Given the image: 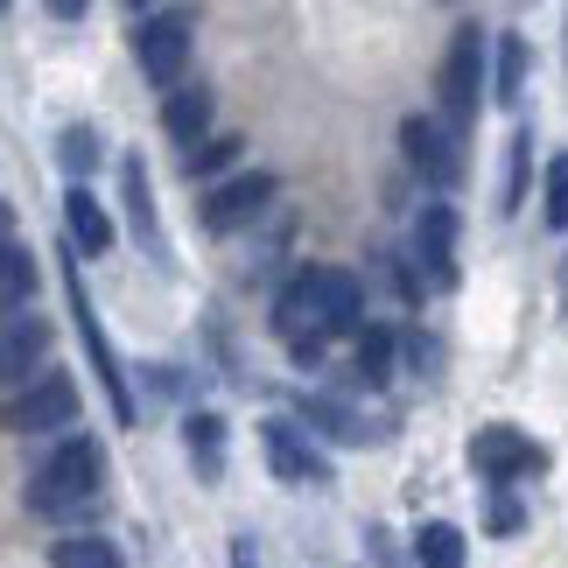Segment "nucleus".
<instances>
[{
    "label": "nucleus",
    "mask_w": 568,
    "mask_h": 568,
    "mask_svg": "<svg viewBox=\"0 0 568 568\" xmlns=\"http://www.w3.org/2000/svg\"><path fill=\"white\" fill-rule=\"evenodd\" d=\"M561 316H568V260H561Z\"/></svg>",
    "instance_id": "30"
},
{
    "label": "nucleus",
    "mask_w": 568,
    "mask_h": 568,
    "mask_svg": "<svg viewBox=\"0 0 568 568\" xmlns=\"http://www.w3.org/2000/svg\"><path fill=\"white\" fill-rule=\"evenodd\" d=\"M414 274L428 288H456V211L449 204H422V217H414Z\"/></svg>",
    "instance_id": "11"
},
{
    "label": "nucleus",
    "mask_w": 568,
    "mask_h": 568,
    "mask_svg": "<svg viewBox=\"0 0 568 568\" xmlns=\"http://www.w3.org/2000/svg\"><path fill=\"white\" fill-rule=\"evenodd\" d=\"M71 422H78L71 373H36V379H21V393L0 400V428L8 435H50V428H71Z\"/></svg>",
    "instance_id": "4"
},
{
    "label": "nucleus",
    "mask_w": 568,
    "mask_h": 568,
    "mask_svg": "<svg viewBox=\"0 0 568 568\" xmlns=\"http://www.w3.org/2000/svg\"><path fill=\"white\" fill-rule=\"evenodd\" d=\"M162 126H169V141L196 148V141L211 134V92H204V84H169V99H162Z\"/></svg>",
    "instance_id": "13"
},
{
    "label": "nucleus",
    "mask_w": 568,
    "mask_h": 568,
    "mask_svg": "<svg viewBox=\"0 0 568 568\" xmlns=\"http://www.w3.org/2000/svg\"><path fill=\"white\" fill-rule=\"evenodd\" d=\"M485 99V29H456L449 57H443V120L464 134Z\"/></svg>",
    "instance_id": "5"
},
{
    "label": "nucleus",
    "mask_w": 568,
    "mask_h": 568,
    "mask_svg": "<svg viewBox=\"0 0 568 568\" xmlns=\"http://www.w3.org/2000/svg\"><path fill=\"white\" fill-rule=\"evenodd\" d=\"M50 358V323L36 310L29 316H0V386L36 379V365Z\"/></svg>",
    "instance_id": "12"
},
{
    "label": "nucleus",
    "mask_w": 568,
    "mask_h": 568,
    "mask_svg": "<svg viewBox=\"0 0 568 568\" xmlns=\"http://www.w3.org/2000/svg\"><path fill=\"white\" fill-rule=\"evenodd\" d=\"M400 148H407V162L422 169V183H435V190L464 183V134H456L449 120H428V113L400 120Z\"/></svg>",
    "instance_id": "6"
},
{
    "label": "nucleus",
    "mask_w": 568,
    "mask_h": 568,
    "mask_svg": "<svg viewBox=\"0 0 568 568\" xmlns=\"http://www.w3.org/2000/svg\"><path fill=\"white\" fill-rule=\"evenodd\" d=\"M548 225L568 232V155L548 162Z\"/></svg>",
    "instance_id": "24"
},
{
    "label": "nucleus",
    "mask_w": 568,
    "mask_h": 568,
    "mask_svg": "<svg viewBox=\"0 0 568 568\" xmlns=\"http://www.w3.org/2000/svg\"><path fill=\"white\" fill-rule=\"evenodd\" d=\"M470 464L491 477V485H519V477H540L548 470V449L534 443V435H519L513 422H491L470 435Z\"/></svg>",
    "instance_id": "7"
},
{
    "label": "nucleus",
    "mask_w": 568,
    "mask_h": 568,
    "mask_svg": "<svg viewBox=\"0 0 568 568\" xmlns=\"http://www.w3.org/2000/svg\"><path fill=\"white\" fill-rule=\"evenodd\" d=\"M0 14H8V0H0Z\"/></svg>",
    "instance_id": "31"
},
{
    "label": "nucleus",
    "mask_w": 568,
    "mask_h": 568,
    "mask_svg": "<svg viewBox=\"0 0 568 568\" xmlns=\"http://www.w3.org/2000/svg\"><path fill=\"white\" fill-rule=\"evenodd\" d=\"M57 162H63V176H71V183H84L99 169V134H92V126H63Z\"/></svg>",
    "instance_id": "22"
},
{
    "label": "nucleus",
    "mask_w": 568,
    "mask_h": 568,
    "mask_svg": "<svg viewBox=\"0 0 568 568\" xmlns=\"http://www.w3.org/2000/svg\"><path fill=\"white\" fill-rule=\"evenodd\" d=\"M232 568H260L253 561V540H232Z\"/></svg>",
    "instance_id": "29"
},
{
    "label": "nucleus",
    "mask_w": 568,
    "mask_h": 568,
    "mask_svg": "<svg viewBox=\"0 0 568 568\" xmlns=\"http://www.w3.org/2000/svg\"><path fill=\"white\" fill-rule=\"evenodd\" d=\"M414 561L422 568H464V534H456L449 519H428V527L414 534Z\"/></svg>",
    "instance_id": "19"
},
{
    "label": "nucleus",
    "mask_w": 568,
    "mask_h": 568,
    "mask_svg": "<svg viewBox=\"0 0 568 568\" xmlns=\"http://www.w3.org/2000/svg\"><path fill=\"white\" fill-rule=\"evenodd\" d=\"M519 92H527V42H519V36H498L491 99H498V105H519Z\"/></svg>",
    "instance_id": "20"
},
{
    "label": "nucleus",
    "mask_w": 568,
    "mask_h": 568,
    "mask_svg": "<svg viewBox=\"0 0 568 568\" xmlns=\"http://www.w3.org/2000/svg\"><path fill=\"white\" fill-rule=\"evenodd\" d=\"M42 8H50L57 21H84V8H92V0H42Z\"/></svg>",
    "instance_id": "28"
},
{
    "label": "nucleus",
    "mask_w": 568,
    "mask_h": 568,
    "mask_svg": "<svg viewBox=\"0 0 568 568\" xmlns=\"http://www.w3.org/2000/svg\"><path fill=\"white\" fill-rule=\"evenodd\" d=\"M99 485H105V449L92 435H63L50 449V464H36V477H29V513L71 519L99 498Z\"/></svg>",
    "instance_id": "2"
},
{
    "label": "nucleus",
    "mask_w": 568,
    "mask_h": 568,
    "mask_svg": "<svg viewBox=\"0 0 568 568\" xmlns=\"http://www.w3.org/2000/svg\"><path fill=\"white\" fill-rule=\"evenodd\" d=\"M274 331H281V344L365 331V288H358V274H344V267H302L288 288H281V302H274Z\"/></svg>",
    "instance_id": "1"
},
{
    "label": "nucleus",
    "mask_w": 568,
    "mask_h": 568,
    "mask_svg": "<svg viewBox=\"0 0 568 568\" xmlns=\"http://www.w3.org/2000/svg\"><path fill=\"white\" fill-rule=\"evenodd\" d=\"M134 63H141V78L148 84H183V71H190V14H148L141 21V36H134Z\"/></svg>",
    "instance_id": "8"
},
{
    "label": "nucleus",
    "mask_w": 568,
    "mask_h": 568,
    "mask_svg": "<svg viewBox=\"0 0 568 568\" xmlns=\"http://www.w3.org/2000/svg\"><path fill=\"white\" fill-rule=\"evenodd\" d=\"M302 414H310V428H316V435H331V443H365V435H373V428H365V414H358V407H344V400H331V393H316V400L302 407Z\"/></svg>",
    "instance_id": "17"
},
{
    "label": "nucleus",
    "mask_w": 568,
    "mask_h": 568,
    "mask_svg": "<svg viewBox=\"0 0 568 568\" xmlns=\"http://www.w3.org/2000/svg\"><path fill=\"white\" fill-rule=\"evenodd\" d=\"M393 352H400V344H393V331H386V323H365V331H358V386H386L393 379Z\"/></svg>",
    "instance_id": "18"
},
{
    "label": "nucleus",
    "mask_w": 568,
    "mask_h": 568,
    "mask_svg": "<svg viewBox=\"0 0 568 568\" xmlns=\"http://www.w3.org/2000/svg\"><path fill=\"white\" fill-rule=\"evenodd\" d=\"M134 8H141V0H134Z\"/></svg>",
    "instance_id": "32"
},
{
    "label": "nucleus",
    "mask_w": 568,
    "mask_h": 568,
    "mask_svg": "<svg viewBox=\"0 0 568 568\" xmlns=\"http://www.w3.org/2000/svg\"><path fill=\"white\" fill-rule=\"evenodd\" d=\"M281 196V176H267V169H239L232 183H217L204 196V232H239L253 225V217H267V204Z\"/></svg>",
    "instance_id": "10"
},
{
    "label": "nucleus",
    "mask_w": 568,
    "mask_h": 568,
    "mask_svg": "<svg viewBox=\"0 0 568 568\" xmlns=\"http://www.w3.org/2000/svg\"><path fill=\"white\" fill-rule=\"evenodd\" d=\"M239 162V141L232 134H204L196 148H183V169L190 176H217V169H232Z\"/></svg>",
    "instance_id": "23"
},
{
    "label": "nucleus",
    "mask_w": 568,
    "mask_h": 568,
    "mask_svg": "<svg viewBox=\"0 0 568 568\" xmlns=\"http://www.w3.org/2000/svg\"><path fill=\"white\" fill-rule=\"evenodd\" d=\"M63 295H71L78 337H84V352H92V373H99V386H105V407H113V422H134V393H126V373H120L113 344H105V323H99V310H92V295H84V274H78V246L63 253Z\"/></svg>",
    "instance_id": "3"
},
{
    "label": "nucleus",
    "mask_w": 568,
    "mask_h": 568,
    "mask_svg": "<svg viewBox=\"0 0 568 568\" xmlns=\"http://www.w3.org/2000/svg\"><path fill=\"white\" fill-rule=\"evenodd\" d=\"M63 232H71V246H84V253H105V246H113V217L99 211V196L84 190V183L63 190Z\"/></svg>",
    "instance_id": "14"
},
{
    "label": "nucleus",
    "mask_w": 568,
    "mask_h": 568,
    "mask_svg": "<svg viewBox=\"0 0 568 568\" xmlns=\"http://www.w3.org/2000/svg\"><path fill=\"white\" fill-rule=\"evenodd\" d=\"M260 449H267V470L281 485H331V456L310 443V428H295L288 414L260 422Z\"/></svg>",
    "instance_id": "9"
},
{
    "label": "nucleus",
    "mask_w": 568,
    "mask_h": 568,
    "mask_svg": "<svg viewBox=\"0 0 568 568\" xmlns=\"http://www.w3.org/2000/svg\"><path fill=\"white\" fill-rule=\"evenodd\" d=\"M183 449H190V464L204 477H217V470H225V422H217V414H190V422H183Z\"/></svg>",
    "instance_id": "16"
},
{
    "label": "nucleus",
    "mask_w": 568,
    "mask_h": 568,
    "mask_svg": "<svg viewBox=\"0 0 568 568\" xmlns=\"http://www.w3.org/2000/svg\"><path fill=\"white\" fill-rule=\"evenodd\" d=\"M50 568H120V548L99 540V534H71V540H57Z\"/></svg>",
    "instance_id": "21"
},
{
    "label": "nucleus",
    "mask_w": 568,
    "mask_h": 568,
    "mask_svg": "<svg viewBox=\"0 0 568 568\" xmlns=\"http://www.w3.org/2000/svg\"><path fill=\"white\" fill-rule=\"evenodd\" d=\"M527 134H513V155H506V211H519V196H527Z\"/></svg>",
    "instance_id": "25"
},
{
    "label": "nucleus",
    "mask_w": 568,
    "mask_h": 568,
    "mask_svg": "<svg viewBox=\"0 0 568 568\" xmlns=\"http://www.w3.org/2000/svg\"><path fill=\"white\" fill-rule=\"evenodd\" d=\"M407 358H414V373H435V358H443V352H435L428 337H407Z\"/></svg>",
    "instance_id": "27"
},
{
    "label": "nucleus",
    "mask_w": 568,
    "mask_h": 568,
    "mask_svg": "<svg viewBox=\"0 0 568 568\" xmlns=\"http://www.w3.org/2000/svg\"><path fill=\"white\" fill-rule=\"evenodd\" d=\"M485 519H491V534H519V527H527V513H519V498H506V485H491Z\"/></svg>",
    "instance_id": "26"
},
{
    "label": "nucleus",
    "mask_w": 568,
    "mask_h": 568,
    "mask_svg": "<svg viewBox=\"0 0 568 568\" xmlns=\"http://www.w3.org/2000/svg\"><path fill=\"white\" fill-rule=\"evenodd\" d=\"M36 295V260L29 246H14V239H0V316H21Z\"/></svg>",
    "instance_id": "15"
}]
</instances>
